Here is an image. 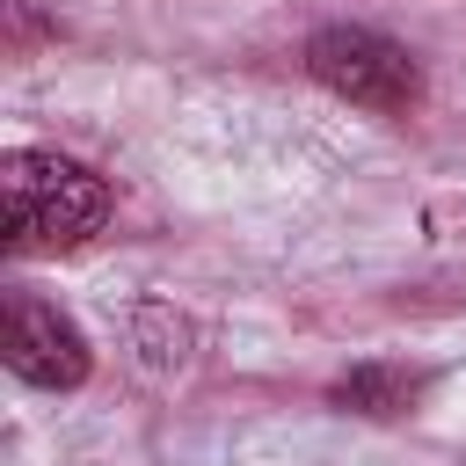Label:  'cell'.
Instances as JSON below:
<instances>
[{"label":"cell","mask_w":466,"mask_h":466,"mask_svg":"<svg viewBox=\"0 0 466 466\" xmlns=\"http://www.w3.org/2000/svg\"><path fill=\"white\" fill-rule=\"evenodd\" d=\"M0 226H7L15 255L80 248L109 226V182L66 153L15 146V153H0Z\"/></svg>","instance_id":"6da1fadb"},{"label":"cell","mask_w":466,"mask_h":466,"mask_svg":"<svg viewBox=\"0 0 466 466\" xmlns=\"http://www.w3.org/2000/svg\"><path fill=\"white\" fill-rule=\"evenodd\" d=\"M306 73L335 95V102H357L371 116H408L422 102V66L408 44H393L386 29H364V22H328L306 36Z\"/></svg>","instance_id":"7a4b0ae2"},{"label":"cell","mask_w":466,"mask_h":466,"mask_svg":"<svg viewBox=\"0 0 466 466\" xmlns=\"http://www.w3.org/2000/svg\"><path fill=\"white\" fill-rule=\"evenodd\" d=\"M0 364H7L22 386L73 393V386L95 371V350H87L80 320L58 313L51 299H36V291H7V306H0Z\"/></svg>","instance_id":"3957f363"},{"label":"cell","mask_w":466,"mask_h":466,"mask_svg":"<svg viewBox=\"0 0 466 466\" xmlns=\"http://www.w3.org/2000/svg\"><path fill=\"white\" fill-rule=\"evenodd\" d=\"M430 386V371H408V364H357L328 386V400L342 415H408L415 393Z\"/></svg>","instance_id":"277c9868"}]
</instances>
